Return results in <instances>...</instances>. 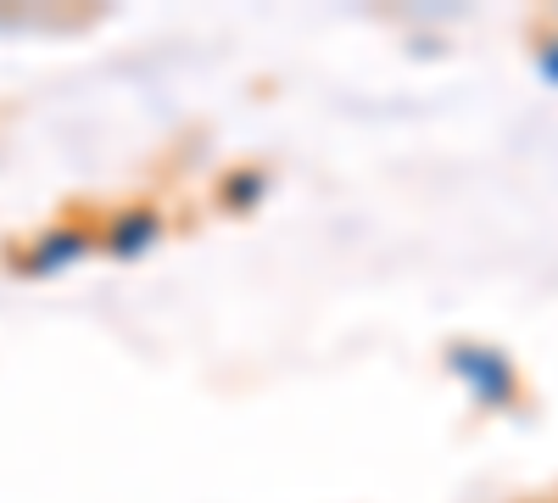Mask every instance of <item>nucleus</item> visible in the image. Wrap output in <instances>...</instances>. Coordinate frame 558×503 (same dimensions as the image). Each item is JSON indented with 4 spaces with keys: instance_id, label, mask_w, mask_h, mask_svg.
<instances>
[{
    "instance_id": "f257e3e1",
    "label": "nucleus",
    "mask_w": 558,
    "mask_h": 503,
    "mask_svg": "<svg viewBox=\"0 0 558 503\" xmlns=\"http://www.w3.org/2000/svg\"><path fill=\"white\" fill-rule=\"evenodd\" d=\"M447 370L470 386L486 408H502V403H514L520 397V375H514V363H508L497 347H481V342H458L447 352Z\"/></svg>"
},
{
    "instance_id": "f03ea898",
    "label": "nucleus",
    "mask_w": 558,
    "mask_h": 503,
    "mask_svg": "<svg viewBox=\"0 0 558 503\" xmlns=\"http://www.w3.org/2000/svg\"><path fill=\"white\" fill-rule=\"evenodd\" d=\"M84 252H89V236H84V230H51V236H39V241L17 258V268L34 274V280H45V274H57V268L78 263Z\"/></svg>"
},
{
    "instance_id": "7ed1b4c3",
    "label": "nucleus",
    "mask_w": 558,
    "mask_h": 503,
    "mask_svg": "<svg viewBox=\"0 0 558 503\" xmlns=\"http://www.w3.org/2000/svg\"><path fill=\"white\" fill-rule=\"evenodd\" d=\"M162 236V213L157 207H129L112 218V230H107V247L112 258H140V252H151Z\"/></svg>"
},
{
    "instance_id": "20e7f679",
    "label": "nucleus",
    "mask_w": 558,
    "mask_h": 503,
    "mask_svg": "<svg viewBox=\"0 0 558 503\" xmlns=\"http://www.w3.org/2000/svg\"><path fill=\"white\" fill-rule=\"evenodd\" d=\"M263 185H268V179H263L257 168H241V173L223 179V202H229V207H252V202L263 196Z\"/></svg>"
},
{
    "instance_id": "39448f33",
    "label": "nucleus",
    "mask_w": 558,
    "mask_h": 503,
    "mask_svg": "<svg viewBox=\"0 0 558 503\" xmlns=\"http://www.w3.org/2000/svg\"><path fill=\"white\" fill-rule=\"evenodd\" d=\"M542 73L558 84V39H547V51H542Z\"/></svg>"
}]
</instances>
